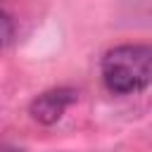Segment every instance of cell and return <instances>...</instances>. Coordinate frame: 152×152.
<instances>
[{"label": "cell", "mask_w": 152, "mask_h": 152, "mask_svg": "<svg viewBox=\"0 0 152 152\" xmlns=\"http://www.w3.org/2000/svg\"><path fill=\"white\" fill-rule=\"evenodd\" d=\"M2 26H5V33H2V45L7 48V45L12 43V38H14V26H12V14H10V12H5V14H2Z\"/></svg>", "instance_id": "obj_3"}, {"label": "cell", "mask_w": 152, "mask_h": 152, "mask_svg": "<svg viewBox=\"0 0 152 152\" xmlns=\"http://www.w3.org/2000/svg\"><path fill=\"white\" fill-rule=\"evenodd\" d=\"M102 81L114 95H131L152 86V45H116L102 57Z\"/></svg>", "instance_id": "obj_1"}, {"label": "cell", "mask_w": 152, "mask_h": 152, "mask_svg": "<svg viewBox=\"0 0 152 152\" xmlns=\"http://www.w3.org/2000/svg\"><path fill=\"white\" fill-rule=\"evenodd\" d=\"M78 97V93L74 88H52V90H45L43 95H38L31 107H28V114L33 116V121L43 124V126H52L62 119V114L66 112L69 104H74Z\"/></svg>", "instance_id": "obj_2"}, {"label": "cell", "mask_w": 152, "mask_h": 152, "mask_svg": "<svg viewBox=\"0 0 152 152\" xmlns=\"http://www.w3.org/2000/svg\"><path fill=\"white\" fill-rule=\"evenodd\" d=\"M5 152H21V150H10V147H5Z\"/></svg>", "instance_id": "obj_4"}]
</instances>
